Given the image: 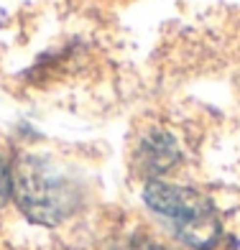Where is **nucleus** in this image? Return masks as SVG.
<instances>
[{"mask_svg":"<svg viewBox=\"0 0 240 250\" xmlns=\"http://www.w3.org/2000/svg\"><path fill=\"white\" fill-rule=\"evenodd\" d=\"M143 199L153 212L164 214L174 225L181 240L194 248H207L220 235V222H217L215 207L199 191L164 184V181H151L143 191Z\"/></svg>","mask_w":240,"mask_h":250,"instance_id":"1","label":"nucleus"},{"mask_svg":"<svg viewBox=\"0 0 240 250\" xmlns=\"http://www.w3.org/2000/svg\"><path fill=\"white\" fill-rule=\"evenodd\" d=\"M16 199L21 202L23 212L36 222H59L72 209V189L54 171L49 164L39 158H26L16 168Z\"/></svg>","mask_w":240,"mask_h":250,"instance_id":"2","label":"nucleus"},{"mask_svg":"<svg viewBox=\"0 0 240 250\" xmlns=\"http://www.w3.org/2000/svg\"><path fill=\"white\" fill-rule=\"evenodd\" d=\"M10 189H13V181H10L8 166L3 164V158H0V207H3L5 199L10 197Z\"/></svg>","mask_w":240,"mask_h":250,"instance_id":"3","label":"nucleus"}]
</instances>
